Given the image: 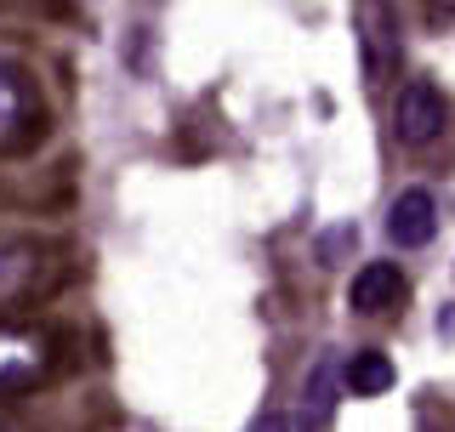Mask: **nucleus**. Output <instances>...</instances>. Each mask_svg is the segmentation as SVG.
I'll list each match as a JSON object with an SVG mask.
<instances>
[{
	"label": "nucleus",
	"instance_id": "nucleus-1",
	"mask_svg": "<svg viewBox=\"0 0 455 432\" xmlns=\"http://www.w3.org/2000/svg\"><path fill=\"white\" fill-rule=\"evenodd\" d=\"M75 279V251L40 234H0V313L40 308Z\"/></svg>",
	"mask_w": 455,
	"mask_h": 432
},
{
	"label": "nucleus",
	"instance_id": "nucleus-2",
	"mask_svg": "<svg viewBox=\"0 0 455 432\" xmlns=\"http://www.w3.org/2000/svg\"><path fill=\"white\" fill-rule=\"evenodd\" d=\"M52 114L40 97V80L23 57L0 52V160H28L46 142Z\"/></svg>",
	"mask_w": 455,
	"mask_h": 432
},
{
	"label": "nucleus",
	"instance_id": "nucleus-3",
	"mask_svg": "<svg viewBox=\"0 0 455 432\" xmlns=\"http://www.w3.org/2000/svg\"><path fill=\"white\" fill-rule=\"evenodd\" d=\"M450 103L433 80H404L393 97V142L398 148H427L433 137H444Z\"/></svg>",
	"mask_w": 455,
	"mask_h": 432
},
{
	"label": "nucleus",
	"instance_id": "nucleus-4",
	"mask_svg": "<svg viewBox=\"0 0 455 432\" xmlns=\"http://www.w3.org/2000/svg\"><path fill=\"white\" fill-rule=\"evenodd\" d=\"M52 364H57V341L52 336L0 324V393H12V387H35L40 376H52Z\"/></svg>",
	"mask_w": 455,
	"mask_h": 432
},
{
	"label": "nucleus",
	"instance_id": "nucleus-5",
	"mask_svg": "<svg viewBox=\"0 0 455 432\" xmlns=\"http://www.w3.org/2000/svg\"><path fill=\"white\" fill-rule=\"evenodd\" d=\"M359 57H364V85H387L398 68V23L381 0H370L359 12Z\"/></svg>",
	"mask_w": 455,
	"mask_h": 432
},
{
	"label": "nucleus",
	"instance_id": "nucleus-6",
	"mask_svg": "<svg viewBox=\"0 0 455 432\" xmlns=\"http://www.w3.org/2000/svg\"><path fill=\"white\" fill-rule=\"evenodd\" d=\"M438 234V199L433 188H398V199L387 205V239L398 251H421Z\"/></svg>",
	"mask_w": 455,
	"mask_h": 432
},
{
	"label": "nucleus",
	"instance_id": "nucleus-7",
	"mask_svg": "<svg viewBox=\"0 0 455 432\" xmlns=\"http://www.w3.org/2000/svg\"><path fill=\"white\" fill-rule=\"evenodd\" d=\"M398 301H404V273H398V262H364L353 273L347 308L359 313V319H381V313H393Z\"/></svg>",
	"mask_w": 455,
	"mask_h": 432
},
{
	"label": "nucleus",
	"instance_id": "nucleus-8",
	"mask_svg": "<svg viewBox=\"0 0 455 432\" xmlns=\"http://www.w3.org/2000/svg\"><path fill=\"white\" fill-rule=\"evenodd\" d=\"M393 381H398V370L381 348H359L341 364V387H347L353 398H381V393H393Z\"/></svg>",
	"mask_w": 455,
	"mask_h": 432
},
{
	"label": "nucleus",
	"instance_id": "nucleus-9",
	"mask_svg": "<svg viewBox=\"0 0 455 432\" xmlns=\"http://www.w3.org/2000/svg\"><path fill=\"white\" fill-rule=\"evenodd\" d=\"M336 358H319L313 364V376H307V404H302V421H313V427H331L336 421Z\"/></svg>",
	"mask_w": 455,
	"mask_h": 432
}]
</instances>
